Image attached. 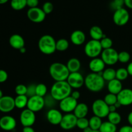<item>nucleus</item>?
Here are the masks:
<instances>
[{
	"label": "nucleus",
	"mask_w": 132,
	"mask_h": 132,
	"mask_svg": "<svg viewBox=\"0 0 132 132\" xmlns=\"http://www.w3.org/2000/svg\"><path fill=\"white\" fill-rule=\"evenodd\" d=\"M8 79V73L4 70H0V83H3L6 82Z\"/></svg>",
	"instance_id": "nucleus-44"
},
{
	"label": "nucleus",
	"mask_w": 132,
	"mask_h": 132,
	"mask_svg": "<svg viewBox=\"0 0 132 132\" xmlns=\"http://www.w3.org/2000/svg\"><path fill=\"white\" fill-rule=\"evenodd\" d=\"M67 67L69 70L70 73H73V72H79V70L81 68V64L78 59L73 57L71 58L68 61Z\"/></svg>",
	"instance_id": "nucleus-25"
},
{
	"label": "nucleus",
	"mask_w": 132,
	"mask_h": 132,
	"mask_svg": "<svg viewBox=\"0 0 132 132\" xmlns=\"http://www.w3.org/2000/svg\"><path fill=\"white\" fill-rule=\"evenodd\" d=\"M73 112L77 119L84 118L88 113V106L84 103H78Z\"/></svg>",
	"instance_id": "nucleus-23"
},
{
	"label": "nucleus",
	"mask_w": 132,
	"mask_h": 132,
	"mask_svg": "<svg viewBox=\"0 0 132 132\" xmlns=\"http://www.w3.org/2000/svg\"><path fill=\"white\" fill-rule=\"evenodd\" d=\"M101 58L107 65H113L119 61V53L113 48L103 50L101 54Z\"/></svg>",
	"instance_id": "nucleus-8"
},
{
	"label": "nucleus",
	"mask_w": 132,
	"mask_h": 132,
	"mask_svg": "<svg viewBox=\"0 0 132 132\" xmlns=\"http://www.w3.org/2000/svg\"><path fill=\"white\" fill-rule=\"evenodd\" d=\"M107 117H108V119L109 122L113 124V125H116V126L119 125L121 122V120H122L121 116L117 112H110Z\"/></svg>",
	"instance_id": "nucleus-31"
},
{
	"label": "nucleus",
	"mask_w": 132,
	"mask_h": 132,
	"mask_svg": "<svg viewBox=\"0 0 132 132\" xmlns=\"http://www.w3.org/2000/svg\"><path fill=\"white\" fill-rule=\"evenodd\" d=\"M47 94V86L43 83H39L36 85V95L44 97Z\"/></svg>",
	"instance_id": "nucleus-34"
},
{
	"label": "nucleus",
	"mask_w": 132,
	"mask_h": 132,
	"mask_svg": "<svg viewBox=\"0 0 132 132\" xmlns=\"http://www.w3.org/2000/svg\"><path fill=\"white\" fill-rule=\"evenodd\" d=\"M16 125V120L12 116H5L0 119V128L3 130L8 131L14 130Z\"/></svg>",
	"instance_id": "nucleus-17"
},
{
	"label": "nucleus",
	"mask_w": 132,
	"mask_h": 132,
	"mask_svg": "<svg viewBox=\"0 0 132 132\" xmlns=\"http://www.w3.org/2000/svg\"><path fill=\"white\" fill-rule=\"evenodd\" d=\"M14 98L9 95H5L0 99V111L3 113H9L15 108Z\"/></svg>",
	"instance_id": "nucleus-15"
},
{
	"label": "nucleus",
	"mask_w": 132,
	"mask_h": 132,
	"mask_svg": "<svg viewBox=\"0 0 132 132\" xmlns=\"http://www.w3.org/2000/svg\"><path fill=\"white\" fill-rule=\"evenodd\" d=\"M42 9L45 14H49L51 12H52L53 10H54V5H53V4L51 2L47 1V2H45L43 4Z\"/></svg>",
	"instance_id": "nucleus-42"
},
{
	"label": "nucleus",
	"mask_w": 132,
	"mask_h": 132,
	"mask_svg": "<svg viewBox=\"0 0 132 132\" xmlns=\"http://www.w3.org/2000/svg\"><path fill=\"white\" fill-rule=\"evenodd\" d=\"M61 112L55 108H52L48 111L46 113L47 121L52 125H59L63 119Z\"/></svg>",
	"instance_id": "nucleus-18"
},
{
	"label": "nucleus",
	"mask_w": 132,
	"mask_h": 132,
	"mask_svg": "<svg viewBox=\"0 0 132 132\" xmlns=\"http://www.w3.org/2000/svg\"><path fill=\"white\" fill-rule=\"evenodd\" d=\"M9 1V0H0V5H3L5 4L6 3H7Z\"/></svg>",
	"instance_id": "nucleus-56"
},
{
	"label": "nucleus",
	"mask_w": 132,
	"mask_h": 132,
	"mask_svg": "<svg viewBox=\"0 0 132 132\" xmlns=\"http://www.w3.org/2000/svg\"><path fill=\"white\" fill-rule=\"evenodd\" d=\"M129 73L126 68H120L116 70V78L119 81H125L128 77Z\"/></svg>",
	"instance_id": "nucleus-33"
},
{
	"label": "nucleus",
	"mask_w": 132,
	"mask_h": 132,
	"mask_svg": "<svg viewBox=\"0 0 132 132\" xmlns=\"http://www.w3.org/2000/svg\"><path fill=\"white\" fill-rule=\"evenodd\" d=\"M23 132H36L32 126H28V127H23Z\"/></svg>",
	"instance_id": "nucleus-48"
},
{
	"label": "nucleus",
	"mask_w": 132,
	"mask_h": 132,
	"mask_svg": "<svg viewBox=\"0 0 132 132\" xmlns=\"http://www.w3.org/2000/svg\"><path fill=\"white\" fill-rule=\"evenodd\" d=\"M102 76L104 81L109 82L116 78V70L113 68H108L104 69L102 73Z\"/></svg>",
	"instance_id": "nucleus-28"
},
{
	"label": "nucleus",
	"mask_w": 132,
	"mask_h": 132,
	"mask_svg": "<svg viewBox=\"0 0 132 132\" xmlns=\"http://www.w3.org/2000/svg\"><path fill=\"white\" fill-rule=\"evenodd\" d=\"M70 41L73 45L76 46H80L86 41V35L82 30H75L71 34Z\"/></svg>",
	"instance_id": "nucleus-20"
},
{
	"label": "nucleus",
	"mask_w": 132,
	"mask_h": 132,
	"mask_svg": "<svg viewBox=\"0 0 132 132\" xmlns=\"http://www.w3.org/2000/svg\"><path fill=\"white\" fill-rule=\"evenodd\" d=\"M102 123V119L97 116H94L89 119V127L92 130H99Z\"/></svg>",
	"instance_id": "nucleus-27"
},
{
	"label": "nucleus",
	"mask_w": 132,
	"mask_h": 132,
	"mask_svg": "<svg viewBox=\"0 0 132 132\" xmlns=\"http://www.w3.org/2000/svg\"><path fill=\"white\" fill-rule=\"evenodd\" d=\"M117 126L109 121L103 122L99 131L100 132H117Z\"/></svg>",
	"instance_id": "nucleus-29"
},
{
	"label": "nucleus",
	"mask_w": 132,
	"mask_h": 132,
	"mask_svg": "<svg viewBox=\"0 0 132 132\" xmlns=\"http://www.w3.org/2000/svg\"><path fill=\"white\" fill-rule=\"evenodd\" d=\"M67 81L72 88L79 89L85 85V78L79 72L70 73Z\"/></svg>",
	"instance_id": "nucleus-13"
},
{
	"label": "nucleus",
	"mask_w": 132,
	"mask_h": 132,
	"mask_svg": "<svg viewBox=\"0 0 132 132\" xmlns=\"http://www.w3.org/2000/svg\"><path fill=\"white\" fill-rule=\"evenodd\" d=\"M122 84L121 81L114 79L108 83V90L109 93L117 95L122 90Z\"/></svg>",
	"instance_id": "nucleus-22"
},
{
	"label": "nucleus",
	"mask_w": 132,
	"mask_h": 132,
	"mask_svg": "<svg viewBox=\"0 0 132 132\" xmlns=\"http://www.w3.org/2000/svg\"><path fill=\"white\" fill-rule=\"evenodd\" d=\"M116 110H117V108H116V107L115 106V105L109 106V111H110V112H116Z\"/></svg>",
	"instance_id": "nucleus-52"
},
{
	"label": "nucleus",
	"mask_w": 132,
	"mask_h": 132,
	"mask_svg": "<svg viewBox=\"0 0 132 132\" xmlns=\"http://www.w3.org/2000/svg\"><path fill=\"white\" fill-rule=\"evenodd\" d=\"M130 54L126 51H122L119 53L118 60L121 63H127L130 60Z\"/></svg>",
	"instance_id": "nucleus-38"
},
{
	"label": "nucleus",
	"mask_w": 132,
	"mask_h": 132,
	"mask_svg": "<svg viewBox=\"0 0 132 132\" xmlns=\"http://www.w3.org/2000/svg\"><path fill=\"white\" fill-rule=\"evenodd\" d=\"M15 92L17 95H26L27 92V86L23 84H19L15 86Z\"/></svg>",
	"instance_id": "nucleus-40"
},
{
	"label": "nucleus",
	"mask_w": 132,
	"mask_h": 132,
	"mask_svg": "<svg viewBox=\"0 0 132 132\" xmlns=\"http://www.w3.org/2000/svg\"><path fill=\"white\" fill-rule=\"evenodd\" d=\"M119 132H132V126L130 125H125L121 127Z\"/></svg>",
	"instance_id": "nucleus-46"
},
{
	"label": "nucleus",
	"mask_w": 132,
	"mask_h": 132,
	"mask_svg": "<svg viewBox=\"0 0 132 132\" xmlns=\"http://www.w3.org/2000/svg\"><path fill=\"white\" fill-rule=\"evenodd\" d=\"M102 73H90L85 78V85L86 88L92 92H99L101 91L105 85V81L102 76Z\"/></svg>",
	"instance_id": "nucleus-2"
},
{
	"label": "nucleus",
	"mask_w": 132,
	"mask_h": 132,
	"mask_svg": "<svg viewBox=\"0 0 132 132\" xmlns=\"http://www.w3.org/2000/svg\"><path fill=\"white\" fill-rule=\"evenodd\" d=\"M103 100L104 101V102H105L108 106L114 105V104L117 102V95H115V94L109 93V94H106V95H105V97H104Z\"/></svg>",
	"instance_id": "nucleus-35"
},
{
	"label": "nucleus",
	"mask_w": 132,
	"mask_h": 132,
	"mask_svg": "<svg viewBox=\"0 0 132 132\" xmlns=\"http://www.w3.org/2000/svg\"><path fill=\"white\" fill-rule=\"evenodd\" d=\"M71 96H72L73 99L77 100V99H79L80 96H81V94H80L79 92L77 91V90H75V91L72 92V94H71Z\"/></svg>",
	"instance_id": "nucleus-47"
},
{
	"label": "nucleus",
	"mask_w": 132,
	"mask_h": 132,
	"mask_svg": "<svg viewBox=\"0 0 132 132\" xmlns=\"http://www.w3.org/2000/svg\"><path fill=\"white\" fill-rule=\"evenodd\" d=\"M114 105H115V106L116 107V108H117H117H119L121 106H121V104H120V103H119L118 101H117V103H116V104H114Z\"/></svg>",
	"instance_id": "nucleus-54"
},
{
	"label": "nucleus",
	"mask_w": 132,
	"mask_h": 132,
	"mask_svg": "<svg viewBox=\"0 0 132 132\" xmlns=\"http://www.w3.org/2000/svg\"><path fill=\"white\" fill-rule=\"evenodd\" d=\"M103 50L100 41L94 39L88 41L84 48L85 54L91 59L98 57V56L101 54Z\"/></svg>",
	"instance_id": "nucleus-5"
},
{
	"label": "nucleus",
	"mask_w": 132,
	"mask_h": 132,
	"mask_svg": "<svg viewBox=\"0 0 132 132\" xmlns=\"http://www.w3.org/2000/svg\"><path fill=\"white\" fill-rule=\"evenodd\" d=\"M77 104V100L73 99L70 95L59 101V106L62 112L69 113L74 111Z\"/></svg>",
	"instance_id": "nucleus-12"
},
{
	"label": "nucleus",
	"mask_w": 132,
	"mask_h": 132,
	"mask_svg": "<svg viewBox=\"0 0 132 132\" xmlns=\"http://www.w3.org/2000/svg\"><path fill=\"white\" fill-rule=\"evenodd\" d=\"M90 36L92 39L96 41H101L103 37H106L101 28L96 25L91 27L90 30Z\"/></svg>",
	"instance_id": "nucleus-24"
},
{
	"label": "nucleus",
	"mask_w": 132,
	"mask_h": 132,
	"mask_svg": "<svg viewBox=\"0 0 132 132\" xmlns=\"http://www.w3.org/2000/svg\"><path fill=\"white\" fill-rule=\"evenodd\" d=\"M44 99H45V106L47 107L48 108H54V106L56 104L57 101L54 99L52 97L51 95H46V96L44 97Z\"/></svg>",
	"instance_id": "nucleus-36"
},
{
	"label": "nucleus",
	"mask_w": 132,
	"mask_h": 132,
	"mask_svg": "<svg viewBox=\"0 0 132 132\" xmlns=\"http://www.w3.org/2000/svg\"><path fill=\"white\" fill-rule=\"evenodd\" d=\"M19 118L21 123L23 127L32 126L36 122V113L26 108L21 112Z\"/></svg>",
	"instance_id": "nucleus-10"
},
{
	"label": "nucleus",
	"mask_w": 132,
	"mask_h": 132,
	"mask_svg": "<svg viewBox=\"0 0 132 132\" xmlns=\"http://www.w3.org/2000/svg\"><path fill=\"white\" fill-rule=\"evenodd\" d=\"M92 130L90 127H88L83 130V132H91Z\"/></svg>",
	"instance_id": "nucleus-55"
},
{
	"label": "nucleus",
	"mask_w": 132,
	"mask_h": 132,
	"mask_svg": "<svg viewBox=\"0 0 132 132\" xmlns=\"http://www.w3.org/2000/svg\"><path fill=\"white\" fill-rule=\"evenodd\" d=\"M77 118L73 113H69L64 115L59 126L64 130H70L77 126Z\"/></svg>",
	"instance_id": "nucleus-14"
},
{
	"label": "nucleus",
	"mask_w": 132,
	"mask_h": 132,
	"mask_svg": "<svg viewBox=\"0 0 132 132\" xmlns=\"http://www.w3.org/2000/svg\"><path fill=\"white\" fill-rule=\"evenodd\" d=\"M99 41H100L101 45L103 50L111 48L113 46V41L110 37H104Z\"/></svg>",
	"instance_id": "nucleus-37"
},
{
	"label": "nucleus",
	"mask_w": 132,
	"mask_h": 132,
	"mask_svg": "<svg viewBox=\"0 0 132 132\" xmlns=\"http://www.w3.org/2000/svg\"><path fill=\"white\" fill-rule=\"evenodd\" d=\"M46 15L43 9L39 7L29 9L27 11V17L28 19L33 23H41L45 19Z\"/></svg>",
	"instance_id": "nucleus-11"
},
{
	"label": "nucleus",
	"mask_w": 132,
	"mask_h": 132,
	"mask_svg": "<svg viewBox=\"0 0 132 132\" xmlns=\"http://www.w3.org/2000/svg\"><path fill=\"white\" fill-rule=\"evenodd\" d=\"M117 101L121 106H127L132 104V90L130 88L122 89L117 95Z\"/></svg>",
	"instance_id": "nucleus-16"
},
{
	"label": "nucleus",
	"mask_w": 132,
	"mask_h": 132,
	"mask_svg": "<svg viewBox=\"0 0 132 132\" xmlns=\"http://www.w3.org/2000/svg\"><path fill=\"white\" fill-rule=\"evenodd\" d=\"M3 96H4V95H3V94L2 90L0 89V99H1V98H2Z\"/></svg>",
	"instance_id": "nucleus-57"
},
{
	"label": "nucleus",
	"mask_w": 132,
	"mask_h": 132,
	"mask_svg": "<svg viewBox=\"0 0 132 132\" xmlns=\"http://www.w3.org/2000/svg\"><path fill=\"white\" fill-rule=\"evenodd\" d=\"M10 6L14 10H21L27 6V0H11Z\"/></svg>",
	"instance_id": "nucleus-30"
},
{
	"label": "nucleus",
	"mask_w": 132,
	"mask_h": 132,
	"mask_svg": "<svg viewBox=\"0 0 132 132\" xmlns=\"http://www.w3.org/2000/svg\"><path fill=\"white\" fill-rule=\"evenodd\" d=\"M14 101L15 108L18 109H23L27 106L28 97L27 95H17Z\"/></svg>",
	"instance_id": "nucleus-26"
},
{
	"label": "nucleus",
	"mask_w": 132,
	"mask_h": 132,
	"mask_svg": "<svg viewBox=\"0 0 132 132\" xmlns=\"http://www.w3.org/2000/svg\"><path fill=\"white\" fill-rule=\"evenodd\" d=\"M128 122L129 125L132 126V111L129 113L128 116Z\"/></svg>",
	"instance_id": "nucleus-51"
},
{
	"label": "nucleus",
	"mask_w": 132,
	"mask_h": 132,
	"mask_svg": "<svg viewBox=\"0 0 132 132\" xmlns=\"http://www.w3.org/2000/svg\"><path fill=\"white\" fill-rule=\"evenodd\" d=\"M126 69H127L128 72L129 76H132V61L130 62V63H129L128 65V67H127V68H126Z\"/></svg>",
	"instance_id": "nucleus-50"
},
{
	"label": "nucleus",
	"mask_w": 132,
	"mask_h": 132,
	"mask_svg": "<svg viewBox=\"0 0 132 132\" xmlns=\"http://www.w3.org/2000/svg\"><path fill=\"white\" fill-rule=\"evenodd\" d=\"M27 5L30 9L37 7L39 5V0H27Z\"/></svg>",
	"instance_id": "nucleus-45"
},
{
	"label": "nucleus",
	"mask_w": 132,
	"mask_h": 132,
	"mask_svg": "<svg viewBox=\"0 0 132 132\" xmlns=\"http://www.w3.org/2000/svg\"><path fill=\"white\" fill-rule=\"evenodd\" d=\"M77 127L81 130H84L86 128L89 127V120L86 117L77 119Z\"/></svg>",
	"instance_id": "nucleus-39"
},
{
	"label": "nucleus",
	"mask_w": 132,
	"mask_h": 132,
	"mask_svg": "<svg viewBox=\"0 0 132 132\" xmlns=\"http://www.w3.org/2000/svg\"><path fill=\"white\" fill-rule=\"evenodd\" d=\"M9 44L13 48L19 50L21 48L24 47L25 42L21 35L13 34L9 38Z\"/></svg>",
	"instance_id": "nucleus-21"
},
{
	"label": "nucleus",
	"mask_w": 132,
	"mask_h": 132,
	"mask_svg": "<svg viewBox=\"0 0 132 132\" xmlns=\"http://www.w3.org/2000/svg\"><path fill=\"white\" fill-rule=\"evenodd\" d=\"M106 64L103 59L99 57L93 58L89 63V68L92 73H99L104 71Z\"/></svg>",
	"instance_id": "nucleus-19"
},
{
	"label": "nucleus",
	"mask_w": 132,
	"mask_h": 132,
	"mask_svg": "<svg viewBox=\"0 0 132 132\" xmlns=\"http://www.w3.org/2000/svg\"><path fill=\"white\" fill-rule=\"evenodd\" d=\"M72 88L67 81H55L50 90V95L57 101H61L72 94Z\"/></svg>",
	"instance_id": "nucleus-1"
},
{
	"label": "nucleus",
	"mask_w": 132,
	"mask_h": 132,
	"mask_svg": "<svg viewBox=\"0 0 132 132\" xmlns=\"http://www.w3.org/2000/svg\"><path fill=\"white\" fill-rule=\"evenodd\" d=\"M26 51H27V50H26V48L25 47H23L22 48H21L20 50H19V52H20L21 54H24V53L26 52Z\"/></svg>",
	"instance_id": "nucleus-53"
},
{
	"label": "nucleus",
	"mask_w": 132,
	"mask_h": 132,
	"mask_svg": "<svg viewBox=\"0 0 132 132\" xmlns=\"http://www.w3.org/2000/svg\"><path fill=\"white\" fill-rule=\"evenodd\" d=\"M91 132H100L99 130H92Z\"/></svg>",
	"instance_id": "nucleus-58"
},
{
	"label": "nucleus",
	"mask_w": 132,
	"mask_h": 132,
	"mask_svg": "<svg viewBox=\"0 0 132 132\" xmlns=\"http://www.w3.org/2000/svg\"><path fill=\"white\" fill-rule=\"evenodd\" d=\"M92 112L94 116L100 118H105L108 117L110 113L109 106L103 99H97L93 103Z\"/></svg>",
	"instance_id": "nucleus-6"
},
{
	"label": "nucleus",
	"mask_w": 132,
	"mask_h": 132,
	"mask_svg": "<svg viewBox=\"0 0 132 132\" xmlns=\"http://www.w3.org/2000/svg\"><path fill=\"white\" fill-rule=\"evenodd\" d=\"M125 5L132 10V0H125Z\"/></svg>",
	"instance_id": "nucleus-49"
},
{
	"label": "nucleus",
	"mask_w": 132,
	"mask_h": 132,
	"mask_svg": "<svg viewBox=\"0 0 132 132\" xmlns=\"http://www.w3.org/2000/svg\"><path fill=\"white\" fill-rule=\"evenodd\" d=\"M38 48L43 54L51 55L56 51V41L50 35H44L39 39Z\"/></svg>",
	"instance_id": "nucleus-4"
},
{
	"label": "nucleus",
	"mask_w": 132,
	"mask_h": 132,
	"mask_svg": "<svg viewBox=\"0 0 132 132\" xmlns=\"http://www.w3.org/2000/svg\"><path fill=\"white\" fill-rule=\"evenodd\" d=\"M49 73L55 81H67L70 73L67 65L63 63L55 62L49 67Z\"/></svg>",
	"instance_id": "nucleus-3"
},
{
	"label": "nucleus",
	"mask_w": 132,
	"mask_h": 132,
	"mask_svg": "<svg viewBox=\"0 0 132 132\" xmlns=\"http://www.w3.org/2000/svg\"><path fill=\"white\" fill-rule=\"evenodd\" d=\"M69 47V42L64 38L59 39L56 41V50L59 52H64Z\"/></svg>",
	"instance_id": "nucleus-32"
},
{
	"label": "nucleus",
	"mask_w": 132,
	"mask_h": 132,
	"mask_svg": "<svg viewBox=\"0 0 132 132\" xmlns=\"http://www.w3.org/2000/svg\"><path fill=\"white\" fill-rule=\"evenodd\" d=\"M130 20V14L125 8L116 10L113 15V21L116 25L119 27L125 26Z\"/></svg>",
	"instance_id": "nucleus-7"
},
{
	"label": "nucleus",
	"mask_w": 132,
	"mask_h": 132,
	"mask_svg": "<svg viewBox=\"0 0 132 132\" xmlns=\"http://www.w3.org/2000/svg\"><path fill=\"white\" fill-rule=\"evenodd\" d=\"M36 85L34 84H30L27 86V92L26 95L28 97V98L33 97L36 95Z\"/></svg>",
	"instance_id": "nucleus-43"
},
{
	"label": "nucleus",
	"mask_w": 132,
	"mask_h": 132,
	"mask_svg": "<svg viewBox=\"0 0 132 132\" xmlns=\"http://www.w3.org/2000/svg\"><path fill=\"white\" fill-rule=\"evenodd\" d=\"M124 5H125V0H113L110 4L111 8L115 11L123 8Z\"/></svg>",
	"instance_id": "nucleus-41"
},
{
	"label": "nucleus",
	"mask_w": 132,
	"mask_h": 132,
	"mask_svg": "<svg viewBox=\"0 0 132 132\" xmlns=\"http://www.w3.org/2000/svg\"><path fill=\"white\" fill-rule=\"evenodd\" d=\"M45 106L44 97L36 95L34 96L28 98L27 108L34 113L41 111V110L43 109Z\"/></svg>",
	"instance_id": "nucleus-9"
}]
</instances>
